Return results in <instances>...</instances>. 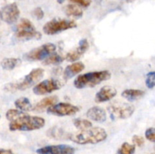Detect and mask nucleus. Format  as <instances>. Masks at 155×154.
<instances>
[{"label": "nucleus", "mask_w": 155, "mask_h": 154, "mask_svg": "<svg viewBox=\"0 0 155 154\" xmlns=\"http://www.w3.org/2000/svg\"><path fill=\"white\" fill-rule=\"evenodd\" d=\"M6 118L9 121V129L12 131H30L44 127L45 119L37 116H30L18 109H10L6 112Z\"/></svg>", "instance_id": "1"}, {"label": "nucleus", "mask_w": 155, "mask_h": 154, "mask_svg": "<svg viewBox=\"0 0 155 154\" xmlns=\"http://www.w3.org/2000/svg\"><path fill=\"white\" fill-rule=\"evenodd\" d=\"M107 137L105 129L100 127H91L76 134H70L69 139L78 144H95L104 141Z\"/></svg>", "instance_id": "2"}, {"label": "nucleus", "mask_w": 155, "mask_h": 154, "mask_svg": "<svg viewBox=\"0 0 155 154\" xmlns=\"http://www.w3.org/2000/svg\"><path fill=\"white\" fill-rule=\"evenodd\" d=\"M111 73L109 70L94 71L78 75L74 79V85L77 88H92L98 85L102 82L110 79Z\"/></svg>", "instance_id": "3"}, {"label": "nucleus", "mask_w": 155, "mask_h": 154, "mask_svg": "<svg viewBox=\"0 0 155 154\" xmlns=\"http://www.w3.org/2000/svg\"><path fill=\"white\" fill-rule=\"evenodd\" d=\"M44 75V69L42 68H35L32 69L24 79L16 83H9L6 85L5 88L8 91H24L32 87L39 81Z\"/></svg>", "instance_id": "4"}, {"label": "nucleus", "mask_w": 155, "mask_h": 154, "mask_svg": "<svg viewBox=\"0 0 155 154\" xmlns=\"http://www.w3.org/2000/svg\"><path fill=\"white\" fill-rule=\"evenodd\" d=\"M107 111L112 120L126 119L133 116L135 111V107L130 104L116 101L107 107Z\"/></svg>", "instance_id": "5"}, {"label": "nucleus", "mask_w": 155, "mask_h": 154, "mask_svg": "<svg viewBox=\"0 0 155 154\" xmlns=\"http://www.w3.org/2000/svg\"><path fill=\"white\" fill-rule=\"evenodd\" d=\"M77 24L75 21L70 20L53 19L43 26V32L47 35L52 36L59 33L76 28Z\"/></svg>", "instance_id": "6"}, {"label": "nucleus", "mask_w": 155, "mask_h": 154, "mask_svg": "<svg viewBox=\"0 0 155 154\" xmlns=\"http://www.w3.org/2000/svg\"><path fill=\"white\" fill-rule=\"evenodd\" d=\"M56 51V45L53 43H45L39 48H34L25 54L24 57L26 60L30 61L45 60V58L54 54Z\"/></svg>", "instance_id": "7"}, {"label": "nucleus", "mask_w": 155, "mask_h": 154, "mask_svg": "<svg viewBox=\"0 0 155 154\" xmlns=\"http://www.w3.org/2000/svg\"><path fill=\"white\" fill-rule=\"evenodd\" d=\"M61 87V82L55 79H49L36 84L33 87V92L36 95H43L59 90Z\"/></svg>", "instance_id": "8"}, {"label": "nucleus", "mask_w": 155, "mask_h": 154, "mask_svg": "<svg viewBox=\"0 0 155 154\" xmlns=\"http://www.w3.org/2000/svg\"><path fill=\"white\" fill-rule=\"evenodd\" d=\"M79 111L80 108L77 106L68 103H58L47 109V112L49 114L57 116H73Z\"/></svg>", "instance_id": "9"}, {"label": "nucleus", "mask_w": 155, "mask_h": 154, "mask_svg": "<svg viewBox=\"0 0 155 154\" xmlns=\"http://www.w3.org/2000/svg\"><path fill=\"white\" fill-rule=\"evenodd\" d=\"M38 154H74L75 149L66 144L49 145L36 149Z\"/></svg>", "instance_id": "10"}, {"label": "nucleus", "mask_w": 155, "mask_h": 154, "mask_svg": "<svg viewBox=\"0 0 155 154\" xmlns=\"http://www.w3.org/2000/svg\"><path fill=\"white\" fill-rule=\"evenodd\" d=\"M2 20L8 24H14L18 21L20 16V10L15 2L5 6L1 11Z\"/></svg>", "instance_id": "11"}, {"label": "nucleus", "mask_w": 155, "mask_h": 154, "mask_svg": "<svg viewBox=\"0 0 155 154\" xmlns=\"http://www.w3.org/2000/svg\"><path fill=\"white\" fill-rule=\"evenodd\" d=\"M89 44L87 39H81L80 42H79L78 47L75 48V49L69 51L67 54L65 59L69 62H76L85 54V52L89 49Z\"/></svg>", "instance_id": "12"}, {"label": "nucleus", "mask_w": 155, "mask_h": 154, "mask_svg": "<svg viewBox=\"0 0 155 154\" xmlns=\"http://www.w3.org/2000/svg\"><path fill=\"white\" fill-rule=\"evenodd\" d=\"M117 94L116 88L112 86L105 85L96 93L95 101L96 103H103L113 99Z\"/></svg>", "instance_id": "13"}, {"label": "nucleus", "mask_w": 155, "mask_h": 154, "mask_svg": "<svg viewBox=\"0 0 155 154\" xmlns=\"http://www.w3.org/2000/svg\"><path fill=\"white\" fill-rule=\"evenodd\" d=\"M86 116L89 119L96 122H104L107 119V113L104 109L100 107H92L86 112Z\"/></svg>", "instance_id": "14"}, {"label": "nucleus", "mask_w": 155, "mask_h": 154, "mask_svg": "<svg viewBox=\"0 0 155 154\" xmlns=\"http://www.w3.org/2000/svg\"><path fill=\"white\" fill-rule=\"evenodd\" d=\"M85 69V65L82 62H74L68 65L63 72V78L64 80H69L76 75L80 73Z\"/></svg>", "instance_id": "15"}, {"label": "nucleus", "mask_w": 155, "mask_h": 154, "mask_svg": "<svg viewBox=\"0 0 155 154\" xmlns=\"http://www.w3.org/2000/svg\"><path fill=\"white\" fill-rule=\"evenodd\" d=\"M58 100V98L55 95H54V96L46 97V98L42 99L38 103H36V105L33 106V111L42 112L43 110H47L50 107L55 104L57 103Z\"/></svg>", "instance_id": "16"}, {"label": "nucleus", "mask_w": 155, "mask_h": 154, "mask_svg": "<svg viewBox=\"0 0 155 154\" xmlns=\"http://www.w3.org/2000/svg\"><path fill=\"white\" fill-rule=\"evenodd\" d=\"M17 38L23 40H30V39H40L42 34L36 31V29L33 30H16Z\"/></svg>", "instance_id": "17"}, {"label": "nucleus", "mask_w": 155, "mask_h": 154, "mask_svg": "<svg viewBox=\"0 0 155 154\" xmlns=\"http://www.w3.org/2000/svg\"><path fill=\"white\" fill-rule=\"evenodd\" d=\"M145 95V91L140 89H126L122 92V97L130 102L140 99Z\"/></svg>", "instance_id": "18"}, {"label": "nucleus", "mask_w": 155, "mask_h": 154, "mask_svg": "<svg viewBox=\"0 0 155 154\" xmlns=\"http://www.w3.org/2000/svg\"><path fill=\"white\" fill-rule=\"evenodd\" d=\"M15 106L17 109L21 111H31L33 110V106L30 103V100L25 97H22L15 101Z\"/></svg>", "instance_id": "19"}, {"label": "nucleus", "mask_w": 155, "mask_h": 154, "mask_svg": "<svg viewBox=\"0 0 155 154\" xmlns=\"http://www.w3.org/2000/svg\"><path fill=\"white\" fill-rule=\"evenodd\" d=\"M21 63V60L19 58L15 57H8L4 58L1 62L2 67L5 70H12Z\"/></svg>", "instance_id": "20"}, {"label": "nucleus", "mask_w": 155, "mask_h": 154, "mask_svg": "<svg viewBox=\"0 0 155 154\" xmlns=\"http://www.w3.org/2000/svg\"><path fill=\"white\" fill-rule=\"evenodd\" d=\"M65 13L68 16L80 18L83 16V10L77 5L69 4L65 7Z\"/></svg>", "instance_id": "21"}, {"label": "nucleus", "mask_w": 155, "mask_h": 154, "mask_svg": "<svg viewBox=\"0 0 155 154\" xmlns=\"http://www.w3.org/2000/svg\"><path fill=\"white\" fill-rule=\"evenodd\" d=\"M48 136H50L52 138L55 139H62V138H69L70 134H67L64 130L61 128H58V127H54V128H51L49 131H48Z\"/></svg>", "instance_id": "22"}, {"label": "nucleus", "mask_w": 155, "mask_h": 154, "mask_svg": "<svg viewBox=\"0 0 155 154\" xmlns=\"http://www.w3.org/2000/svg\"><path fill=\"white\" fill-rule=\"evenodd\" d=\"M64 60L62 56H61L58 54H53L48 56L47 58H45L43 61L44 65H56V64H60L61 63L63 62Z\"/></svg>", "instance_id": "23"}, {"label": "nucleus", "mask_w": 155, "mask_h": 154, "mask_svg": "<svg viewBox=\"0 0 155 154\" xmlns=\"http://www.w3.org/2000/svg\"><path fill=\"white\" fill-rule=\"evenodd\" d=\"M74 125L77 129L83 131L88 129L92 126V123L88 119H75L74 120Z\"/></svg>", "instance_id": "24"}, {"label": "nucleus", "mask_w": 155, "mask_h": 154, "mask_svg": "<svg viewBox=\"0 0 155 154\" xmlns=\"http://www.w3.org/2000/svg\"><path fill=\"white\" fill-rule=\"evenodd\" d=\"M135 151H136V145L124 142L117 150V154H134Z\"/></svg>", "instance_id": "25"}, {"label": "nucleus", "mask_w": 155, "mask_h": 154, "mask_svg": "<svg viewBox=\"0 0 155 154\" xmlns=\"http://www.w3.org/2000/svg\"><path fill=\"white\" fill-rule=\"evenodd\" d=\"M145 84L148 88H153L155 87V72L152 71L147 74L146 79H145Z\"/></svg>", "instance_id": "26"}, {"label": "nucleus", "mask_w": 155, "mask_h": 154, "mask_svg": "<svg viewBox=\"0 0 155 154\" xmlns=\"http://www.w3.org/2000/svg\"><path fill=\"white\" fill-rule=\"evenodd\" d=\"M145 135L147 140L151 142H155V128L151 127V128H148L145 131Z\"/></svg>", "instance_id": "27"}, {"label": "nucleus", "mask_w": 155, "mask_h": 154, "mask_svg": "<svg viewBox=\"0 0 155 154\" xmlns=\"http://www.w3.org/2000/svg\"><path fill=\"white\" fill-rule=\"evenodd\" d=\"M133 142L135 145L138 146H142L145 143V139L139 135H134L133 137Z\"/></svg>", "instance_id": "28"}, {"label": "nucleus", "mask_w": 155, "mask_h": 154, "mask_svg": "<svg viewBox=\"0 0 155 154\" xmlns=\"http://www.w3.org/2000/svg\"><path fill=\"white\" fill-rule=\"evenodd\" d=\"M33 14L37 20H41L44 17V11L41 8L37 7L33 10Z\"/></svg>", "instance_id": "29"}, {"label": "nucleus", "mask_w": 155, "mask_h": 154, "mask_svg": "<svg viewBox=\"0 0 155 154\" xmlns=\"http://www.w3.org/2000/svg\"><path fill=\"white\" fill-rule=\"evenodd\" d=\"M70 1L85 8L89 7L91 4V0H70Z\"/></svg>", "instance_id": "30"}, {"label": "nucleus", "mask_w": 155, "mask_h": 154, "mask_svg": "<svg viewBox=\"0 0 155 154\" xmlns=\"http://www.w3.org/2000/svg\"><path fill=\"white\" fill-rule=\"evenodd\" d=\"M0 154H15L12 150L6 149H0Z\"/></svg>", "instance_id": "31"}, {"label": "nucleus", "mask_w": 155, "mask_h": 154, "mask_svg": "<svg viewBox=\"0 0 155 154\" xmlns=\"http://www.w3.org/2000/svg\"><path fill=\"white\" fill-rule=\"evenodd\" d=\"M64 1L65 0H57L58 3H59V4H62V3H63Z\"/></svg>", "instance_id": "32"}, {"label": "nucleus", "mask_w": 155, "mask_h": 154, "mask_svg": "<svg viewBox=\"0 0 155 154\" xmlns=\"http://www.w3.org/2000/svg\"><path fill=\"white\" fill-rule=\"evenodd\" d=\"M134 1H135V0H127V2H133Z\"/></svg>", "instance_id": "33"}, {"label": "nucleus", "mask_w": 155, "mask_h": 154, "mask_svg": "<svg viewBox=\"0 0 155 154\" xmlns=\"http://www.w3.org/2000/svg\"><path fill=\"white\" fill-rule=\"evenodd\" d=\"M2 21V15H1V11H0V21ZM0 38H1V34H0Z\"/></svg>", "instance_id": "34"}]
</instances>
